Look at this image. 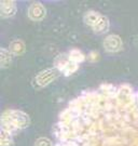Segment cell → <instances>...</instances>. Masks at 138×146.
Returning <instances> with one entry per match:
<instances>
[{
  "label": "cell",
  "mask_w": 138,
  "mask_h": 146,
  "mask_svg": "<svg viewBox=\"0 0 138 146\" xmlns=\"http://www.w3.org/2000/svg\"><path fill=\"white\" fill-rule=\"evenodd\" d=\"M55 146H138V90L102 84L83 91L61 110Z\"/></svg>",
  "instance_id": "obj_1"
},
{
  "label": "cell",
  "mask_w": 138,
  "mask_h": 146,
  "mask_svg": "<svg viewBox=\"0 0 138 146\" xmlns=\"http://www.w3.org/2000/svg\"><path fill=\"white\" fill-rule=\"evenodd\" d=\"M29 125V118L25 113L8 110L1 116V146H14L13 135Z\"/></svg>",
  "instance_id": "obj_2"
},
{
  "label": "cell",
  "mask_w": 138,
  "mask_h": 146,
  "mask_svg": "<svg viewBox=\"0 0 138 146\" xmlns=\"http://www.w3.org/2000/svg\"><path fill=\"white\" fill-rule=\"evenodd\" d=\"M59 70L57 68H48L44 69L36 76V82L40 87H46L52 81H54L59 75Z\"/></svg>",
  "instance_id": "obj_3"
},
{
  "label": "cell",
  "mask_w": 138,
  "mask_h": 146,
  "mask_svg": "<svg viewBox=\"0 0 138 146\" xmlns=\"http://www.w3.org/2000/svg\"><path fill=\"white\" fill-rule=\"evenodd\" d=\"M102 44L107 52H118L122 49V40L117 35H110L106 37Z\"/></svg>",
  "instance_id": "obj_4"
},
{
  "label": "cell",
  "mask_w": 138,
  "mask_h": 146,
  "mask_svg": "<svg viewBox=\"0 0 138 146\" xmlns=\"http://www.w3.org/2000/svg\"><path fill=\"white\" fill-rule=\"evenodd\" d=\"M46 14V10L44 5L39 3V2L32 3L28 9V16L32 21H42L44 19Z\"/></svg>",
  "instance_id": "obj_5"
},
{
  "label": "cell",
  "mask_w": 138,
  "mask_h": 146,
  "mask_svg": "<svg viewBox=\"0 0 138 146\" xmlns=\"http://www.w3.org/2000/svg\"><path fill=\"white\" fill-rule=\"evenodd\" d=\"M0 11L2 17H10L13 16L16 12V5L14 1H5L0 2Z\"/></svg>",
  "instance_id": "obj_6"
},
{
  "label": "cell",
  "mask_w": 138,
  "mask_h": 146,
  "mask_svg": "<svg viewBox=\"0 0 138 146\" xmlns=\"http://www.w3.org/2000/svg\"><path fill=\"white\" fill-rule=\"evenodd\" d=\"M102 16V14H99L96 11H87L84 17H83V20H84V23L86 24L87 26L93 28L98 23V21L100 20Z\"/></svg>",
  "instance_id": "obj_7"
},
{
  "label": "cell",
  "mask_w": 138,
  "mask_h": 146,
  "mask_svg": "<svg viewBox=\"0 0 138 146\" xmlns=\"http://www.w3.org/2000/svg\"><path fill=\"white\" fill-rule=\"evenodd\" d=\"M26 50L25 43L22 41L20 39H16L14 41L11 42L10 44V52L14 55H22L24 54Z\"/></svg>",
  "instance_id": "obj_8"
},
{
  "label": "cell",
  "mask_w": 138,
  "mask_h": 146,
  "mask_svg": "<svg viewBox=\"0 0 138 146\" xmlns=\"http://www.w3.org/2000/svg\"><path fill=\"white\" fill-rule=\"evenodd\" d=\"M93 31L97 34H104V33H107L109 29V20H108L106 16L102 15L100 17V20L98 21V23L95 26L92 28Z\"/></svg>",
  "instance_id": "obj_9"
},
{
  "label": "cell",
  "mask_w": 138,
  "mask_h": 146,
  "mask_svg": "<svg viewBox=\"0 0 138 146\" xmlns=\"http://www.w3.org/2000/svg\"><path fill=\"white\" fill-rule=\"evenodd\" d=\"M68 60H69L70 62L79 64V63H82L85 60V55H84L80 50H78V49H72V50H70L69 53H68Z\"/></svg>",
  "instance_id": "obj_10"
},
{
  "label": "cell",
  "mask_w": 138,
  "mask_h": 146,
  "mask_svg": "<svg viewBox=\"0 0 138 146\" xmlns=\"http://www.w3.org/2000/svg\"><path fill=\"white\" fill-rule=\"evenodd\" d=\"M0 58H1V67L2 68L8 67L11 64V62H12V53L9 50L5 49V48H1Z\"/></svg>",
  "instance_id": "obj_11"
},
{
  "label": "cell",
  "mask_w": 138,
  "mask_h": 146,
  "mask_svg": "<svg viewBox=\"0 0 138 146\" xmlns=\"http://www.w3.org/2000/svg\"><path fill=\"white\" fill-rule=\"evenodd\" d=\"M78 68H79V64L68 61V62L65 64V66L63 67V69L61 70V73H63L65 76H70V75H72L73 73L77 72Z\"/></svg>",
  "instance_id": "obj_12"
},
{
  "label": "cell",
  "mask_w": 138,
  "mask_h": 146,
  "mask_svg": "<svg viewBox=\"0 0 138 146\" xmlns=\"http://www.w3.org/2000/svg\"><path fill=\"white\" fill-rule=\"evenodd\" d=\"M35 146H51V142L49 141L48 139H46V137H42V139L37 140Z\"/></svg>",
  "instance_id": "obj_13"
},
{
  "label": "cell",
  "mask_w": 138,
  "mask_h": 146,
  "mask_svg": "<svg viewBox=\"0 0 138 146\" xmlns=\"http://www.w3.org/2000/svg\"><path fill=\"white\" fill-rule=\"evenodd\" d=\"M98 58H99V54H98V52H96V51H92V52L88 54V60H90L91 62L97 61Z\"/></svg>",
  "instance_id": "obj_14"
}]
</instances>
